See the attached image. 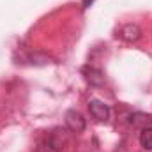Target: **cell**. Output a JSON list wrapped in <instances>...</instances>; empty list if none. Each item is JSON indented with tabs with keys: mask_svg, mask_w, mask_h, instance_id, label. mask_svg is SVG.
I'll list each match as a JSON object with an SVG mask.
<instances>
[{
	"mask_svg": "<svg viewBox=\"0 0 152 152\" xmlns=\"http://www.w3.org/2000/svg\"><path fill=\"white\" fill-rule=\"evenodd\" d=\"M69 142V136H67V131L62 129V127H57L51 131L50 138H48V145L53 152H60Z\"/></svg>",
	"mask_w": 152,
	"mask_h": 152,
	"instance_id": "6da1fadb",
	"label": "cell"
},
{
	"mask_svg": "<svg viewBox=\"0 0 152 152\" xmlns=\"http://www.w3.org/2000/svg\"><path fill=\"white\" fill-rule=\"evenodd\" d=\"M66 126L71 133H83L87 127V122L83 118V115L76 110H69L66 113Z\"/></svg>",
	"mask_w": 152,
	"mask_h": 152,
	"instance_id": "7a4b0ae2",
	"label": "cell"
},
{
	"mask_svg": "<svg viewBox=\"0 0 152 152\" xmlns=\"http://www.w3.org/2000/svg\"><path fill=\"white\" fill-rule=\"evenodd\" d=\"M88 112H90V115L96 120H99V122H106L110 118V106L104 104L99 99H90L88 101Z\"/></svg>",
	"mask_w": 152,
	"mask_h": 152,
	"instance_id": "3957f363",
	"label": "cell"
},
{
	"mask_svg": "<svg viewBox=\"0 0 152 152\" xmlns=\"http://www.w3.org/2000/svg\"><path fill=\"white\" fill-rule=\"evenodd\" d=\"M118 37L126 42H136L138 39L142 37V28L136 25V23H127L120 28L118 32Z\"/></svg>",
	"mask_w": 152,
	"mask_h": 152,
	"instance_id": "277c9868",
	"label": "cell"
},
{
	"mask_svg": "<svg viewBox=\"0 0 152 152\" xmlns=\"http://www.w3.org/2000/svg\"><path fill=\"white\" fill-rule=\"evenodd\" d=\"M81 73H83V76H85L87 83L92 85V87H101V85L104 83V73H103L101 69H97V67L87 66V67H83Z\"/></svg>",
	"mask_w": 152,
	"mask_h": 152,
	"instance_id": "5b68a950",
	"label": "cell"
},
{
	"mask_svg": "<svg viewBox=\"0 0 152 152\" xmlns=\"http://www.w3.org/2000/svg\"><path fill=\"white\" fill-rule=\"evenodd\" d=\"M127 122H129L131 126H143V127H147L152 122V117L151 115H145V113H133L129 117Z\"/></svg>",
	"mask_w": 152,
	"mask_h": 152,
	"instance_id": "8992f818",
	"label": "cell"
},
{
	"mask_svg": "<svg viewBox=\"0 0 152 152\" xmlns=\"http://www.w3.org/2000/svg\"><path fill=\"white\" fill-rule=\"evenodd\" d=\"M140 143H142V147L145 151H152V127L151 126H147V127L142 129V133H140Z\"/></svg>",
	"mask_w": 152,
	"mask_h": 152,
	"instance_id": "52a82bcc",
	"label": "cell"
},
{
	"mask_svg": "<svg viewBox=\"0 0 152 152\" xmlns=\"http://www.w3.org/2000/svg\"><path fill=\"white\" fill-rule=\"evenodd\" d=\"M92 4H94V0H81V7L83 9H88Z\"/></svg>",
	"mask_w": 152,
	"mask_h": 152,
	"instance_id": "ba28073f",
	"label": "cell"
}]
</instances>
